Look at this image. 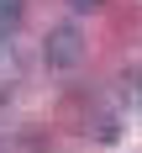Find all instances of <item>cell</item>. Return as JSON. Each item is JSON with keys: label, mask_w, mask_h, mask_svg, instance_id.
Returning <instances> with one entry per match:
<instances>
[{"label": "cell", "mask_w": 142, "mask_h": 153, "mask_svg": "<svg viewBox=\"0 0 142 153\" xmlns=\"http://www.w3.org/2000/svg\"><path fill=\"white\" fill-rule=\"evenodd\" d=\"M42 58H47V69H79V63H84V32H79V21H58V27H47Z\"/></svg>", "instance_id": "1"}, {"label": "cell", "mask_w": 142, "mask_h": 153, "mask_svg": "<svg viewBox=\"0 0 142 153\" xmlns=\"http://www.w3.org/2000/svg\"><path fill=\"white\" fill-rule=\"evenodd\" d=\"M90 132H95L100 143H116V137H121V111H116V106H105V111L90 122Z\"/></svg>", "instance_id": "2"}, {"label": "cell", "mask_w": 142, "mask_h": 153, "mask_svg": "<svg viewBox=\"0 0 142 153\" xmlns=\"http://www.w3.org/2000/svg\"><path fill=\"white\" fill-rule=\"evenodd\" d=\"M21 11H26V0H0V37L21 27Z\"/></svg>", "instance_id": "3"}, {"label": "cell", "mask_w": 142, "mask_h": 153, "mask_svg": "<svg viewBox=\"0 0 142 153\" xmlns=\"http://www.w3.org/2000/svg\"><path fill=\"white\" fill-rule=\"evenodd\" d=\"M68 5H74V11L84 16V11H100V5H105V0H68Z\"/></svg>", "instance_id": "4"}, {"label": "cell", "mask_w": 142, "mask_h": 153, "mask_svg": "<svg viewBox=\"0 0 142 153\" xmlns=\"http://www.w3.org/2000/svg\"><path fill=\"white\" fill-rule=\"evenodd\" d=\"M137 100H142V79H137Z\"/></svg>", "instance_id": "5"}]
</instances>
